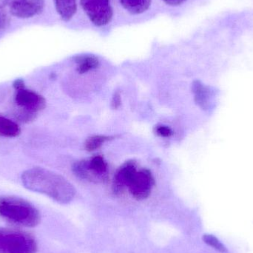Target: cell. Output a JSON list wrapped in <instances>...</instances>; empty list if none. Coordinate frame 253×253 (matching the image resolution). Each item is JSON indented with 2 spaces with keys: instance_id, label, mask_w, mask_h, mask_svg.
<instances>
[{
  "instance_id": "obj_1",
  "label": "cell",
  "mask_w": 253,
  "mask_h": 253,
  "mask_svg": "<svg viewBox=\"0 0 253 253\" xmlns=\"http://www.w3.org/2000/svg\"><path fill=\"white\" fill-rule=\"evenodd\" d=\"M24 186L28 190L48 196L55 202L68 204L76 196V189L62 175L44 168H34L22 175Z\"/></svg>"
},
{
  "instance_id": "obj_2",
  "label": "cell",
  "mask_w": 253,
  "mask_h": 253,
  "mask_svg": "<svg viewBox=\"0 0 253 253\" xmlns=\"http://www.w3.org/2000/svg\"><path fill=\"white\" fill-rule=\"evenodd\" d=\"M0 216L12 224L25 227H35L41 218L34 205L14 196L0 198Z\"/></svg>"
},
{
  "instance_id": "obj_3",
  "label": "cell",
  "mask_w": 253,
  "mask_h": 253,
  "mask_svg": "<svg viewBox=\"0 0 253 253\" xmlns=\"http://www.w3.org/2000/svg\"><path fill=\"white\" fill-rule=\"evenodd\" d=\"M37 246L31 235L0 228V253H36Z\"/></svg>"
},
{
  "instance_id": "obj_4",
  "label": "cell",
  "mask_w": 253,
  "mask_h": 253,
  "mask_svg": "<svg viewBox=\"0 0 253 253\" xmlns=\"http://www.w3.org/2000/svg\"><path fill=\"white\" fill-rule=\"evenodd\" d=\"M73 172L78 178L94 183H102L108 178V165L102 156H96L90 159L75 162Z\"/></svg>"
},
{
  "instance_id": "obj_5",
  "label": "cell",
  "mask_w": 253,
  "mask_h": 253,
  "mask_svg": "<svg viewBox=\"0 0 253 253\" xmlns=\"http://www.w3.org/2000/svg\"><path fill=\"white\" fill-rule=\"evenodd\" d=\"M81 5L90 22L96 26H105L114 17L111 0H81Z\"/></svg>"
},
{
  "instance_id": "obj_6",
  "label": "cell",
  "mask_w": 253,
  "mask_h": 253,
  "mask_svg": "<svg viewBox=\"0 0 253 253\" xmlns=\"http://www.w3.org/2000/svg\"><path fill=\"white\" fill-rule=\"evenodd\" d=\"M14 99L15 103L22 111L21 114L24 116L23 120H32L34 115L45 108L44 98L25 87L16 90Z\"/></svg>"
},
{
  "instance_id": "obj_7",
  "label": "cell",
  "mask_w": 253,
  "mask_h": 253,
  "mask_svg": "<svg viewBox=\"0 0 253 253\" xmlns=\"http://www.w3.org/2000/svg\"><path fill=\"white\" fill-rule=\"evenodd\" d=\"M9 13L19 19H29L42 13L44 0H4Z\"/></svg>"
},
{
  "instance_id": "obj_8",
  "label": "cell",
  "mask_w": 253,
  "mask_h": 253,
  "mask_svg": "<svg viewBox=\"0 0 253 253\" xmlns=\"http://www.w3.org/2000/svg\"><path fill=\"white\" fill-rule=\"evenodd\" d=\"M155 180L149 169H142L136 171L127 186L131 196L137 200H144L151 194L154 187Z\"/></svg>"
},
{
  "instance_id": "obj_9",
  "label": "cell",
  "mask_w": 253,
  "mask_h": 253,
  "mask_svg": "<svg viewBox=\"0 0 253 253\" xmlns=\"http://www.w3.org/2000/svg\"><path fill=\"white\" fill-rule=\"evenodd\" d=\"M136 171V163L135 161L129 160L125 162L114 175L113 181V190L114 193H121L127 188V186Z\"/></svg>"
},
{
  "instance_id": "obj_10",
  "label": "cell",
  "mask_w": 253,
  "mask_h": 253,
  "mask_svg": "<svg viewBox=\"0 0 253 253\" xmlns=\"http://www.w3.org/2000/svg\"><path fill=\"white\" fill-rule=\"evenodd\" d=\"M192 90L195 102L202 109L208 111L212 108L215 93L211 87L205 85L199 80H196L192 84Z\"/></svg>"
},
{
  "instance_id": "obj_11",
  "label": "cell",
  "mask_w": 253,
  "mask_h": 253,
  "mask_svg": "<svg viewBox=\"0 0 253 253\" xmlns=\"http://www.w3.org/2000/svg\"><path fill=\"white\" fill-rule=\"evenodd\" d=\"M55 8L65 22L71 20L77 11V0H53Z\"/></svg>"
},
{
  "instance_id": "obj_12",
  "label": "cell",
  "mask_w": 253,
  "mask_h": 253,
  "mask_svg": "<svg viewBox=\"0 0 253 253\" xmlns=\"http://www.w3.org/2000/svg\"><path fill=\"white\" fill-rule=\"evenodd\" d=\"M152 0H120L123 7L132 14H141L151 5Z\"/></svg>"
},
{
  "instance_id": "obj_13",
  "label": "cell",
  "mask_w": 253,
  "mask_h": 253,
  "mask_svg": "<svg viewBox=\"0 0 253 253\" xmlns=\"http://www.w3.org/2000/svg\"><path fill=\"white\" fill-rule=\"evenodd\" d=\"M77 71L78 74H84L99 67V61L97 57L93 55H84L77 58Z\"/></svg>"
},
{
  "instance_id": "obj_14",
  "label": "cell",
  "mask_w": 253,
  "mask_h": 253,
  "mask_svg": "<svg viewBox=\"0 0 253 253\" xmlns=\"http://www.w3.org/2000/svg\"><path fill=\"white\" fill-rule=\"evenodd\" d=\"M21 129L14 122L0 115V136L14 138L20 134Z\"/></svg>"
},
{
  "instance_id": "obj_15",
  "label": "cell",
  "mask_w": 253,
  "mask_h": 253,
  "mask_svg": "<svg viewBox=\"0 0 253 253\" xmlns=\"http://www.w3.org/2000/svg\"><path fill=\"white\" fill-rule=\"evenodd\" d=\"M112 136H108V135H93V136L87 138L85 144H84V148L88 152L94 151L99 149L104 143L112 139Z\"/></svg>"
},
{
  "instance_id": "obj_16",
  "label": "cell",
  "mask_w": 253,
  "mask_h": 253,
  "mask_svg": "<svg viewBox=\"0 0 253 253\" xmlns=\"http://www.w3.org/2000/svg\"><path fill=\"white\" fill-rule=\"evenodd\" d=\"M202 239H203L204 242H205L206 245L213 248V249H215V251H218V252L221 253H226L227 252L226 247L224 246L215 236L210 234L204 235Z\"/></svg>"
},
{
  "instance_id": "obj_17",
  "label": "cell",
  "mask_w": 253,
  "mask_h": 253,
  "mask_svg": "<svg viewBox=\"0 0 253 253\" xmlns=\"http://www.w3.org/2000/svg\"><path fill=\"white\" fill-rule=\"evenodd\" d=\"M9 11L4 0H0V33L7 29L10 22Z\"/></svg>"
},
{
  "instance_id": "obj_18",
  "label": "cell",
  "mask_w": 253,
  "mask_h": 253,
  "mask_svg": "<svg viewBox=\"0 0 253 253\" xmlns=\"http://www.w3.org/2000/svg\"><path fill=\"white\" fill-rule=\"evenodd\" d=\"M155 132L159 136L164 137V138H169L173 134L171 128L165 126H156L155 127Z\"/></svg>"
},
{
  "instance_id": "obj_19",
  "label": "cell",
  "mask_w": 253,
  "mask_h": 253,
  "mask_svg": "<svg viewBox=\"0 0 253 253\" xmlns=\"http://www.w3.org/2000/svg\"><path fill=\"white\" fill-rule=\"evenodd\" d=\"M122 103L121 94L120 92L116 91L113 96L112 100H111V107L113 109H117L120 108Z\"/></svg>"
},
{
  "instance_id": "obj_20",
  "label": "cell",
  "mask_w": 253,
  "mask_h": 253,
  "mask_svg": "<svg viewBox=\"0 0 253 253\" xmlns=\"http://www.w3.org/2000/svg\"><path fill=\"white\" fill-rule=\"evenodd\" d=\"M13 86L16 90L25 87V83H24L23 80H21V79H18V80H15V81L13 82Z\"/></svg>"
},
{
  "instance_id": "obj_21",
  "label": "cell",
  "mask_w": 253,
  "mask_h": 253,
  "mask_svg": "<svg viewBox=\"0 0 253 253\" xmlns=\"http://www.w3.org/2000/svg\"><path fill=\"white\" fill-rule=\"evenodd\" d=\"M166 4L171 6H178L184 2L186 0H162Z\"/></svg>"
}]
</instances>
